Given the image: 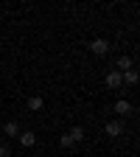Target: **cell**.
I'll list each match as a JSON object with an SVG mask.
<instances>
[{
  "mask_svg": "<svg viewBox=\"0 0 140 157\" xmlns=\"http://www.w3.org/2000/svg\"><path fill=\"white\" fill-rule=\"evenodd\" d=\"M90 51H93L95 56H107V53H109V42L98 36V39H93V42H90Z\"/></svg>",
  "mask_w": 140,
  "mask_h": 157,
  "instance_id": "cell-1",
  "label": "cell"
},
{
  "mask_svg": "<svg viewBox=\"0 0 140 157\" xmlns=\"http://www.w3.org/2000/svg\"><path fill=\"white\" fill-rule=\"evenodd\" d=\"M104 84H107L109 90H118V87H123V76L118 73V70H109L107 78H104Z\"/></svg>",
  "mask_w": 140,
  "mask_h": 157,
  "instance_id": "cell-2",
  "label": "cell"
},
{
  "mask_svg": "<svg viewBox=\"0 0 140 157\" xmlns=\"http://www.w3.org/2000/svg\"><path fill=\"white\" fill-rule=\"evenodd\" d=\"M104 135H107V137H121V135H123V124H121V121H109V124L104 126Z\"/></svg>",
  "mask_w": 140,
  "mask_h": 157,
  "instance_id": "cell-3",
  "label": "cell"
},
{
  "mask_svg": "<svg viewBox=\"0 0 140 157\" xmlns=\"http://www.w3.org/2000/svg\"><path fill=\"white\" fill-rule=\"evenodd\" d=\"M17 140H20V146L31 149V146H36V135H34V132H20V135H17Z\"/></svg>",
  "mask_w": 140,
  "mask_h": 157,
  "instance_id": "cell-4",
  "label": "cell"
},
{
  "mask_svg": "<svg viewBox=\"0 0 140 157\" xmlns=\"http://www.w3.org/2000/svg\"><path fill=\"white\" fill-rule=\"evenodd\" d=\"M115 67H118V73H126V70H132V67H134V62H132V56H118Z\"/></svg>",
  "mask_w": 140,
  "mask_h": 157,
  "instance_id": "cell-5",
  "label": "cell"
},
{
  "mask_svg": "<svg viewBox=\"0 0 140 157\" xmlns=\"http://www.w3.org/2000/svg\"><path fill=\"white\" fill-rule=\"evenodd\" d=\"M0 132L9 135V137H17V135H20V124H17V121H9V124L0 126Z\"/></svg>",
  "mask_w": 140,
  "mask_h": 157,
  "instance_id": "cell-6",
  "label": "cell"
},
{
  "mask_svg": "<svg viewBox=\"0 0 140 157\" xmlns=\"http://www.w3.org/2000/svg\"><path fill=\"white\" fill-rule=\"evenodd\" d=\"M112 109H115L118 115H129V112H132V104L126 101V98H118V101H115V107H112Z\"/></svg>",
  "mask_w": 140,
  "mask_h": 157,
  "instance_id": "cell-7",
  "label": "cell"
},
{
  "mask_svg": "<svg viewBox=\"0 0 140 157\" xmlns=\"http://www.w3.org/2000/svg\"><path fill=\"white\" fill-rule=\"evenodd\" d=\"M42 107H45V101H42V95H31V98H28V109H31V112H39Z\"/></svg>",
  "mask_w": 140,
  "mask_h": 157,
  "instance_id": "cell-8",
  "label": "cell"
},
{
  "mask_svg": "<svg viewBox=\"0 0 140 157\" xmlns=\"http://www.w3.org/2000/svg\"><path fill=\"white\" fill-rule=\"evenodd\" d=\"M121 76H123V82H126L129 87H134V84H137V70H134V67H132V70H126V73H121Z\"/></svg>",
  "mask_w": 140,
  "mask_h": 157,
  "instance_id": "cell-9",
  "label": "cell"
},
{
  "mask_svg": "<svg viewBox=\"0 0 140 157\" xmlns=\"http://www.w3.org/2000/svg\"><path fill=\"white\" fill-rule=\"evenodd\" d=\"M67 135L73 137V143H81V140H84V129H81V126H73Z\"/></svg>",
  "mask_w": 140,
  "mask_h": 157,
  "instance_id": "cell-10",
  "label": "cell"
},
{
  "mask_svg": "<svg viewBox=\"0 0 140 157\" xmlns=\"http://www.w3.org/2000/svg\"><path fill=\"white\" fill-rule=\"evenodd\" d=\"M59 146H62V149H70L73 146V137L70 135H62V137H59Z\"/></svg>",
  "mask_w": 140,
  "mask_h": 157,
  "instance_id": "cell-11",
  "label": "cell"
},
{
  "mask_svg": "<svg viewBox=\"0 0 140 157\" xmlns=\"http://www.w3.org/2000/svg\"><path fill=\"white\" fill-rule=\"evenodd\" d=\"M0 157H11V149H9V143H0Z\"/></svg>",
  "mask_w": 140,
  "mask_h": 157,
  "instance_id": "cell-12",
  "label": "cell"
},
{
  "mask_svg": "<svg viewBox=\"0 0 140 157\" xmlns=\"http://www.w3.org/2000/svg\"><path fill=\"white\" fill-rule=\"evenodd\" d=\"M0 135H3V132H0Z\"/></svg>",
  "mask_w": 140,
  "mask_h": 157,
  "instance_id": "cell-13",
  "label": "cell"
},
{
  "mask_svg": "<svg viewBox=\"0 0 140 157\" xmlns=\"http://www.w3.org/2000/svg\"><path fill=\"white\" fill-rule=\"evenodd\" d=\"M11 157H14V154H11Z\"/></svg>",
  "mask_w": 140,
  "mask_h": 157,
  "instance_id": "cell-14",
  "label": "cell"
}]
</instances>
